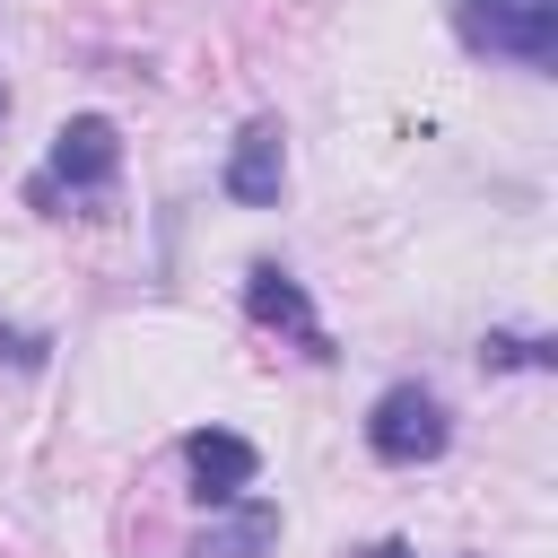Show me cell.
<instances>
[{"label":"cell","instance_id":"obj_9","mask_svg":"<svg viewBox=\"0 0 558 558\" xmlns=\"http://www.w3.org/2000/svg\"><path fill=\"white\" fill-rule=\"evenodd\" d=\"M0 349L9 357H44V340H17V331H0Z\"/></svg>","mask_w":558,"mask_h":558},{"label":"cell","instance_id":"obj_8","mask_svg":"<svg viewBox=\"0 0 558 558\" xmlns=\"http://www.w3.org/2000/svg\"><path fill=\"white\" fill-rule=\"evenodd\" d=\"M488 357H497V366H541L549 349H541V340H488Z\"/></svg>","mask_w":558,"mask_h":558},{"label":"cell","instance_id":"obj_2","mask_svg":"<svg viewBox=\"0 0 558 558\" xmlns=\"http://www.w3.org/2000/svg\"><path fill=\"white\" fill-rule=\"evenodd\" d=\"M366 445H375L384 462H436V453H445V401L418 392V384H392V392L375 401V418H366Z\"/></svg>","mask_w":558,"mask_h":558},{"label":"cell","instance_id":"obj_4","mask_svg":"<svg viewBox=\"0 0 558 558\" xmlns=\"http://www.w3.org/2000/svg\"><path fill=\"white\" fill-rule=\"evenodd\" d=\"M183 471L201 480L209 506H227L235 488H253V445L227 436V427H192V436H183Z\"/></svg>","mask_w":558,"mask_h":558},{"label":"cell","instance_id":"obj_6","mask_svg":"<svg viewBox=\"0 0 558 558\" xmlns=\"http://www.w3.org/2000/svg\"><path fill=\"white\" fill-rule=\"evenodd\" d=\"M244 305H253V323H288L305 349H323V331H314V314H305V288H296V279L253 270V279H244Z\"/></svg>","mask_w":558,"mask_h":558},{"label":"cell","instance_id":"obj_7","mask_svg":"<svg viewBox=\"0 0 558 558\" xmlns=\"http://www.w3.org/2000/svg\"><path fill=\"white\" fill-rule=\"evenodd\" d=\"M270 532H279V514H270V506H244V514H235L218 541H201L192 558H253V549H270Z\"/></svg>","mask_w":558,"mask_h":558},{"label":"cell","instance_id":"obj_10","mask_svg":"<svg viewBox=\"0 0 558 558\" xmlns=\"http://www.w3.org/2000/svg\"><path fill=\"white\" fill-rule=\"evenodd\" d=\"M366 558H410V549H401V541H375V549H366Z\"/></svg>","mask_w":558,"mask_h":558},{"label":"cell","instance_id":"obj_5","mask_svg":"<svg viewBox=\"0 0 558 558\" xmlns=\"http://www.w3.org/2000/svg\"><path fill=\"white\" fill-rule=\"evenodd\" d=\"M279 174H288V157H279V122H253V131L235 140V157H227V201L262 209V201H279Z\"/></svg>","mask_w":558,"mask_h":558},{"label":"cell","instance_id":"obj_3","mask_svg":"<svg viewBox=\"0 0 558 558\" xmlns=\"http://www.w3.org/2000/svg\"><path fill=\"white\" fill-rule=\"evenodd\" d=\"M113 166H122V140H113V122L78 113V122H61V131H52V166L35 174V201H52L61 183H70V192H87V183H113Z\"/></svg>","mask_w":558,"mask_h":558},{"label":"cell","instance_id":"obj_1","mask_svg":"<svg viewBox=\"0 0 558 558\" xmlns=\"http://www.w3.org/2000/svg\"><path fill=\"white\" fill-rule=\"evenodd\" d=\"M453 26L471 52H506L523 70L558 52V0H453Z\"/></svg>","mask_w":558,"mask_h":558}]
</instances>
